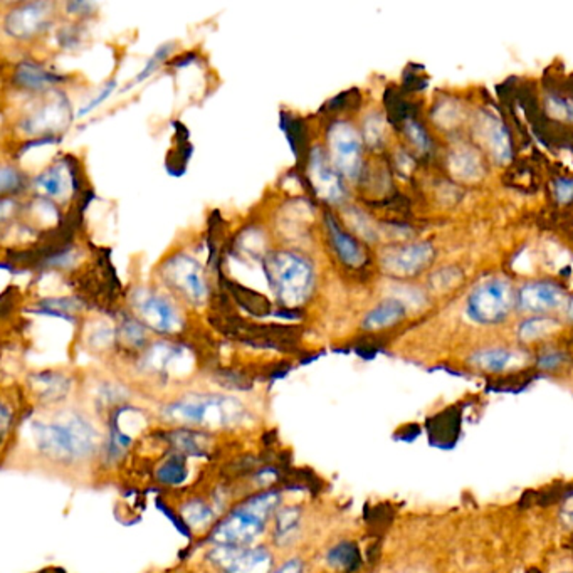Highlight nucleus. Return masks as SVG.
<instances>
[{
    "label": "nucleus",
    "mask_w": 573,
    "mask_h": 573,
    "mask_svg": "<svg viewBox=\"0 0 573 573\" xmlns=\"http://www.w3.org/2000/svg\"><path fill=\"white\" fill-rule=\"evenodd\" d=\"M31 434L37 453L49 465L77 467L99 455L103 439L83 412H56L53 417L31 422Z\"/></svg>",
    "instance_id": "1"
},
{
    "label": "nucleus",
    "mask_w": 573,
    "mask_h": 573,
    "mask_svg": "<svg viewBox=\"0 0 573 573\" xmlns=\"http://www.w3.org/2000/svg\"><path fill=\"white\" fill-rule=\"evenodd\" d=\"M282 495L278 487L254 491L229 508L209 531L212 547H251L266 531L271 519L281 508Z\"/></svg>",
    "instance_id": "2"
},
{
    "label": "nucleus",
    "mask_w": 573,
    "mask_h": 573,
    "mask_svg": "<svg viewBox=\"0 0 573 573\" xmlns=\"http://www.w3.org/2000/svg\"><path fill=\"white\" fill-rule=\"evenodd\" d=\"M162 414L163 419L175 427L220 429L242 421L244 407L240 402L228 395L190 394L167 404Z\"/></svg>",
    "instance_id": "3"
},
{
    "label": "nucleus",
    "mask_w": 573,
    "mask_h": 573,
    "mask_svg": "<svg viewBox=\"0 0 573 573\" xmlns=\"http://www.w3.org/2000/svg\"><path fill=\"white\" fill-rule=\"evenodd\" d=\"M264 272L271 290L288 308L303 303L313 286V268L292 252H274L264 260Z\"/></svg>",
    "instance_id": "4"
},
{
    "label": "nucleus",
    "mask_w": 573,
    "mask_h": 573,
    "mask_svg": "<svg viewBox=\"0 0 573 573\" xmlns=\"http://www.w3.org/2000/svg\"><path fill=\"white\" fill-rule=\"evenodd\" d=\"M513 303L515 294L508 281L487 280L469 294L466 313L479 325H497L508 318Z\"/></svg>",
    "instance_id": "5"
},
{
    "label": "nucleus",
    "mask_w": 573,
    "mask_h": 573,
    "mask_svg": "<svg viewBox=\"0 0 573 573\" xmlns=\"http://www.w3.org/2000/svg\"><path fill=\"white\" fill-rule=\"evenodd\" d=\"M160 276L169 288L179 292L189 303L195 306L206 303L209 286L204 271L194 258L175 254L163 262Z\"/></svg>",
    "instance_id": "6"
},
{
    "label": "nucleus",
    "mask_w": 573,
    "mask_h": 573,
    "mask_svg": "<svg viewBox=\"0 0 573 573\" xmlns=\"http://www.w3.org/2000/svg\"><path fill=\"white\" fill-rule=\"evenodd\" d=\"M209 558L224 573H272L274 570V557L264 545L214 547Z\"/></svg>",
    "instance_id": "7"
},
{
    "label": "nucleus",
    "mask_w": 573,
    "mask_h": 573,
    "mask_svg": "<svg viewBox=\"0 0 573 573\" xmlns=\"http://www.w3.org/2000/svg\"><path fill=\"white\" fill-rule=\"evenodd\" d=\"M133 308L140 314L141 322L157 333L173 335L184 328V320L177 308L162 294L140 288L131 296Z\"/></svg>",
    "instance_id": "8"
},
{
    "label": "nucleus",
    "mask_w": 573,
    "mask_h": 573,
    "mask_svg": "<svg viewBox=\"0 0 573 573\" xmlns=\"http://www.w3.org/2000/svg\"><path fill=\"white\" fill-rule=\"evenodd\" d=\"M328 140L336 172L357 179L362 172V138L357 130L345 121H338L328 131Z\"/></svg>",
    "instance_id": "9"
},
{
    "label": "nucleus",
    "mask_w": 573,
    "mask_h": 573,
    "mask_svg": "<svg viewBox=\"0 0 573 573\" xmlns=\"http://www.w3.org/2000/svg\"><path fill=\"white\" fill-rule=\"evenodd\" d=\"M434 254L431 242L394 246L382 252V268L394 276H414L433 262Z\"/></svg>",
    "instance_id": "10"
},
{
    "label": "nucleus",
    "mask_w": 573,
    "mask_h": 573,
    "mask_svg": "<svg viewBox=\"0 0 573 573\" xmlns=\"http://www.w3.org/2000/svg\"><path fill=\"white\" fill-rule=\"evenodd\" d=\"M79 182H81L79 165L73 157H66L63 162L51 165L36 179V189L47 197L61 199L65 197L69 187L77 192Z\"/></svg>",
    "instance_id": "11"
},
{
    "label": "nucleus",
    "mask_w": 573,
    "mask_h": 573,
    "mask_svg": "<svg viewBox=\"0 0 573 573\" xmlns=\"http://www.w3.org/2000/svg\"><path fill=\"white\" fill-rule=\"evenodd\" d=\"M308 162H310L308 184L313 189L314 194L323 197L330 202H338L345 194L343 184L340 173L328 163L325 153L322 152L320 147H316L313 152L310 153Z\"/></svg>",
    "instance_id": "12"
},
{
    "label": "nucleus",
    "mask_w": 573,
    "mask_h": 573,
    "mask_svg": "<svg viewBox=\"0 0 573 573\" xmlns=\"http://www.w3.org/2000/svg\"><path fill=\"white\" fill-rule=\"evenodd\" d=\"M565 292L552 281H535L525 284L518 294L519 308L528 313H547L562 306Z\"/></svg>",
    "instance_id": "13"
},
{
    "label": "nucleus",
    "mask_w": 573,
    "mask_h": 573,
    "mask_svg": "<svg viewBox=\"0 0 573 573\" xmlns=\"http://www.w3.org/2000/svg\"><path fill=\"white\" fill-rule=\"evenodd\" d=\"M163 441L169 445V453L184 457H206L212 453L210 434L192 427H175L165 431Z\"/></svg>",
    "instance_id": "14"
},
{
    "label": "nucleus",
    "mask_w": 573,
    "mask_h": 573,
    "mask_svg": "<svg viewBox=\"0 0 573 573\" xmlns=\"http://www.w3.org/2000/svg\"><path fill=\"white\" fill-rule=\"evenodd\" d=\"M51 7L47 2H34L12 11L5 19L7 33L19 39L33 36L49 21Z\"/></svg>",
    "instance_id": "15"
},
{
    "label": "nucleus",
    "mask_w": 573,
    "mask_h": 573,
    "mask_svg": "<svg viewBox=\"0 0 573 573\" xmlns=\"http://www.w3.org/2000/svg\"><path fill=\"white\" fill-rule=\"evenodd\" d=\"M525 362H527L525 353L513 348H505V346L481 348L469 357V363L473 367L486 373H495V375L521 367Z\"/></svg>",
    "instance_id": "16"
},
{
    "label": "nucleus",
    "mask_w": 573,
    "mask_h": 573,
    "mask_svg": "<svg viewBox=\"0 0 573 573\" xmlns=\"http://www.w3.org/2000/svg\"><path fill=\"white\" fill-rule=\"evenodd\" d=\"M272 527V540L280 548L292 547L303 530V509L302 506H284L280 508L274 517Z\"/></svg>",
    "instance_id": "17"
},
{
    "label": "nucleus",
    "mask_w": 573,
    "mask_h": 573,
    "mask_svg": "<svg viewBox=\"0 0 573 573\" xmlns=\"http://www.w3.org/2000/svg\"><path fill=\"white\" fill-rule=\"evenodd\" d=\"M29 385L36 397L46 405H53L65 401L71 390V380L57 372L36 373L29 379Z\"/></svg>",
    "instance_id": "18"
},
{
    "label": "nucleus",
    "mask_w": 573,
    "mask_h": 573,
    "mask_svg": "<svg viewBox=\"0 0 573 573\" xmlns=\"http://www.w3.org/2000/svg\"><path fill=\"white\" fill-rule=\"evenodd\" d=\"M326 228L330 232L332 244L335 248L338 258L345 262L350 268H360L365 262V252L360 248L355 239L352 238L348 232L340 228V224L336 222L335 217L332 214H326Z\"/></svg>",
    "instance_id": "19"
},
{
    "label": "nucleus",
    "mask_w": 573,
    "mask_h": 573,
    "mask_svg": "<svg viewBox=\"0 0 573 573\" xmlns=\"http://www.w3.org/2000/svg\"><path fill=\"white\" fill-rule=\"evenodd\" d=\"M219 278H220L224 288H226L229 294H230V298H232L242 310H246L248 313L254 314V316H258V318H264V316L272 314V306H271V302L266 296H262L261 292L251 290V288L244 286V284H239V282L236 281H229L220 272H219Z\"/></svg>",
    "instance_id": "20"
},
{
    "label": "nucleus",
    "mask_w": 573,
    "mask_h": 573,
    "mask_svg": "<svg viewBox=\"0 0 573 573\" xmlns=\"http://www.w3.org/2000/svg\"><path fill=\"white\" fill-rule=\"evenodd\" d=\"M280 130L284 133L286 140L292 147L296 163H302L310 157L308 152V127L303 119L294 117L288 111H280Z\"/></svg>",
    "instance_id": "21"
},
{
    "label": "nucleus",
    "mask_w": 573,
    "mask_h": 573,
    "mask_svg": "<svg viewBox=\"0 0 573 573\" xmlns=\"http://www.w3.org/2000/svg\"><path fill=\"white\" fill-rule=\"evenodd\" d=\"M325 562L333 572L355 573L360 570L363 558L355 541L342 540L326 550Z\"/></svg>",
    "instance_id": "22"
},
{
    "label": "nucleus",
    "mask_w": 573,
    "mask_h": 573,
    "mask_svg": "<svg viewBox=\"0 0 573 573\" xmlns=\"http://www.w3.org/2000/svg\"><path fill=\"white\" fill-rule=\"evenodd\" d=\"M405 304L397 298H387L382 303L377 304L373 310L368 312L367 316L362 322V328L368 332H377L384 328L397 325L405 316Z\"/></svg>",
    "instance_id": "23"
},
{
    "label": "nucleus",
    "mask_w": 573,
    "mask_h": 573,
    "mask_svg": "<svg viewBox=\"0 0 573 573\" xmlns=\"http://www.w3.org/2000/svg\"><path fill=\"white\" fill-rule=\"evenodd\" d=\"M180 518L190 531L212 530L217 521L216 509L202 497H192L180 508Z\"/></svg>",
    "instance_id": "24"
},
{
    "label": "nucleus",
    "mask_w": 573,
    "mask_h": 573,
    "mask_svg": "<svg viewBox=\"0 0 573 573\" xmlns=\"http://www.w3.org/2000/svg\"><path fill=\"white\" fill-rule=\"evenodd\" d=\"M449 172L453 173L457 180L475 182L485 173V167L481 162V157L475 150L465 147L455 148V152L449 155Z\"/></svg>",
    "instance_id": "25"
},
{
    "label": "nucleus",
    "mask_w": 573,
    "mask_h": 573,
    "mask_svg": "<svg viewBox=\"0 0 573 573\" xmlns=\"http://www.w3.org/2000/svg\"><path fill=\"white\" fill-rule=\"evenodd\" d=\"M65 77L47 71L43 66L36 65L31 61H24L15 67L14 83L24 89H44V87L56 85L63 81Z\"/></svg>",
    "instance_id": "26"
},
{
    "label": "nucleus",
    "mask_w": 573,
    "mask_h": 573,
    "mask_svg": "<svg viewBox=\"0 0 573 573\" xmlns=\"http://www.w3.org/2000/svg\"><path fill=\"white\" fill-rule=\"evenodd\" d=\"M483 133H485L487 147L497 162H508L511 159V140H509L508 130L503 127V123L493 117H486Z\"/></svg>",
    "instance_id": "27"
},
{
    "label": "nucleus",
    "mask_w": 573,
    "mask_h": 573,
    "mask_svg": "<svg viewBox=\"0 0 573 573\" xmlns=\"http://www.w3.org/2000/svg\"><path fill=\"white\" fill-rule=\"evenodd\" d=\"M189 477L187 457L167 453L160 466L155 469V479L163 486H180Z\"/></svg>",
    "instance_id": "28"
},
{
    "label": "nucleus",
    "mask_w": 573,
    "mask_h": 573,
    "mask_svg": "<svg viewBox=\"0 0 573 573\" xmlns=\"http://www.w3.org/2000/svg\"><path fill=\"white\" fill-rule=\"evenodd\" d=\"M560 330V323L550 316H533L530 320L523 322L518 328V336L521 342H538L547 336L553 335Z\"/></svg>",
    "instance_id": "29"
},
{
    "label": "nucleus",
    "mask_w": 573,
    "mask_h": 573,
    "mask_svg": "<svg viewBox=\"0 0 573 573\" xmlns=\"http://www.w3.org/2000/svg\"><path fill=\"white\" fill-rule=\"evenodd\" d=\"M226 222L222 220L220 212L214 210L209 219V234H207V246H209V266L219 270V254H220V240H222V228Z\"/></svg>",
    "instance_id": "30"
},
{
    "label": "nucleus",
    "mask_w": 573,
    "mask_h": 573,
    "mask_svg": "<svg viewBox=\"0 0 573 573\" xmlns=\"http://www.w3.org/2000/svg\"><path fill=\"white\" fill-rule=\"evenodd\" d=\"M177 148L167 155L165 169L172 177H182L187 170V163L192 159L194 147L190 141H175Z\"/></svg>",
    "instance_id": "31"
},
{
    "label": "nucleus",
    "mask_w": 573,
    "mask_h": 573,
    "mask_svg": "<svg viewBox=\"0 0 573 573\" xmlns=\"http://www.w3.org/2000/svg\"><path fill=\"white\" fill-rule=\"evenodd\" d=\"M175 43H165L153 53L152 57H150V61L145 65V67L141 69L140 73L137 75V77L131 81L130 85H127L125 89H130L131 87H135V85H140L143 83L145 79H148V77H152L153 73L159 69V66H162L170 56H172L173 51H175Z\"/></svg>",
    "instance_id": "32"
},
{
    "label": "nucleus",
    "mask_w": 573,
    "mask_h": 573,
    "mask_svg": "<svg viewBox=\"0 0 573 573\" xmlns=\"http://www.w3.org/2000/svg\"><path fill=\"white\" fill-rule=\"evenodd\" d=\"M463 278H465V274L459 268L445 266V268L435 271L431 276V286H433L434 292H449V290H455V286H459Z\"/></svg>",
    "instance_id": "33"
},
{
    "label": "nucleus",
    "mask_w": 573,
    "mask_h": 573,
    "mask_svg": "<svg viewBox=\"0 0 573 573\" xmlns=\"http://www.w3.org/2000/svg\"><path fill=\"white\" fill-rule=\"evenodd\" d=\"M119 338L123 340L125 345L131 346V348H140L147 340L145 328L140 322L133 320L130 316H125L121 322V326H119Z\"/></svg>",
    "instance_id": "34"
},
{
    "label": "nucleus",
    "mask_w": 573,
    "mask_h": 573,
    "mask_svg": "<svg viewBox=\"0 0 573 573\" xmlns=\"http://www.w3.org/2000/svg\"><path fill=\"white\" fill-rule=\"evenodd\" d=\"M216 380L226 389L249 390L252 387V380L246 373L234 370V368H222L217 370Z\"/></svg>",
    "instance_id": "35"
},
{
    "label": "nucleus",
    "mask_w": 573,
    "mask_h": 573,
    "mask_svg": "<svg viewBox=\"0 0 573 573\" xmlns=\"http://www.w3.org/2000/svg\"><path fill=\"white\" fill-rule=\"evenodd\" d=\"M567 362H568V357H567L565 352H562V350H550V352L541 353L538 360H537V365H538V368H541V370H545V372H557V370H560Z\"/></svg>",
    "instance_id": "36"
},
{
    "label": "nucleus",
    "mask_w": 573,
    "mask_h": 573,
    "mask_svg": "<svg viewBox=\"0 0 573 573\" xmlns=\"http://www.w3.org/2000/svg\"><path fill=\"white\" fill-rule=\"evenodd\" d=\"M405 131H407L409 140H411L421 152H427V150L431 148V140H429L427 133H425V130L422 128L417 121L409 119L407 125H405Z\"/></svg>",
    "instance_id": "37"
},
{
    "label": "nucleus",
    "mask_w": 573,
    "mask_h": 573,
    "mask_svg": "<svg viewBox=\"0 0 573 573\" xmlns=\"http://www.w3.org/2000/svg\"><path fill=\"white\" fill-rule=\"evenodd\" d=\"M365 137H367L368 143L372 145H379L384 140V125H382V119L380 117H370L365 123Z\"/></svg>",
    "instance_id": "38"
},
{
    "label": "nucleus",
    "mask_w": 573,
    "mask_h": 573,
    "mask_svg": "<svg viewBox=\"0 0 573 573\" xmlns=\"http://www.w3.org/2000/svg\"><path fill=\"white\" fill-rule=\"evenodd\" d=\"M0 184H2V192L7 194V192H14L17 187H21L22 177L17 170H14L11 167H4L2 169V175H0Z\"/></svg>",
    "instance_id": "39"
},
{
    "label": "nucleus",
    "mask_w": 573,
    "mask_h": 573,
    "mask_svg": "<svg viewBox=\"0 0 573 573\" xmlns=\"http://www.w3.org/2000/svg\"><path fill=\"white\" fill-rule=\"evenodd\" d=\"M115 87H117V83H115V81H109L108 85H105L103 91H101L97 97H93L85 108L77 111V117H79V118H83V117H87V113H91L93 109L97 108V107H99L105 99H108V97H111V93H113V89H115Z\"/></svg>",
    "instance_id": "40"
},
{
    "label": "nucleus",
    "mask_w": 573,
    "mask_h": 573,
    "mask_svg": "<svg viewBox=\"0 0 573 573\" xmlns=\"http://www.w3.org/2000/svg\"><path fill=\"white\" fill-rule=\"evenodd\" d=\"M555 194H557L558 202H562V204H568L570 200H573V179L557 180Z\"/></svg>",
    "instance_id": "41"
},
{
    "label": "nucleus",
    "mask_w": 573,
    "mask_h": 573,
    "mask_svg": "<svg viewBox=\"0 0 573 573\" xmlns=\"http://www.w3.org/2000/svg\"><path fill=\"white\" fill-rule=\"evenodd\" d=\"M272 573H304V563L294 557L292 560L282 563L280 568H274Z\"/></svg>",
    "instance_id": "42"
},
{
    "label": "nucleus",
    "mask_w": 573,
    "mask_h": 573,
    "mask_svg": "<svg viewBox=\"0 0 573 573\" xmlns=\"http://www.w3.org/2000/svg\"><path fill=\"white\" fill-rule=\"evenodd\" d=\"M272 316L276 318H282V320H302V312L300 310H294V308H284V310H278L274 312Z\"/></svg>",
    "instance_id": "43"
},
{
    "label": "nucleus",
    "mask_w": 573,
    "mask_h": 573,
    "mask_svg": "<svg viewBox=\"0 0 573 573\" xmlns=\"http://www.w3.org/2000/svg\"><path fill=\"white\" fill-rule=\"evenodd\" d=\"M195 59H197L195 53H187V55L177 57L170 66H172L173 69H182V67L192 65Z\"/></svg>",
    "instance_id": "44"
},
{
    "label": "nucleus",
    "mask_w": 573,
    "mask_h": 573,
    "mask_svg": "<svg viewBox=\"0 0 573 573\" xmlns=\"http://www.w3.org/2000/svg\"><path fill=\"white\" fill-rule=\"evenodd\" d=\"M570 318H573V302L572 304H570Z\"/></svg>",
    "instance_id": "45"
},
{
    "label": "nucleus",
    "mask_w": 573,
    "mask_h": 573,
    "mask_svg": "<svg viewBox=\"0 0 573 573\" xmlns=\"http://www.w3.org/2000/svg\"><path fill=\"white\" fill-rule=\"evenodd\" d=\"M562 573H573L572 570H567V572H562Z\"/></svg>",
    "instance_id": "46"
}]
</instances>
